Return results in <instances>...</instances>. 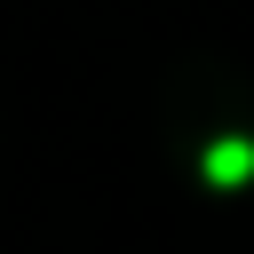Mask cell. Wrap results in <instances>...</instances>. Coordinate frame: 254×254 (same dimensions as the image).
<instances>
[{
	"mask_svg": "<svg viewBox=\"0 0 254 254\" xmlns=\"http://www.w3.org/2000/svg\"><path fill=\"white\" fill-rule=\"evenodd\" d=\"M206 175H214V183H246V175H254V151H246V143H214V151H206Z\"/></svg>",
	"mask_w": 254,
	"mask_h": 254,
	"instance_id": "obj_1",
	"label": "cell"
}]
</instances>
